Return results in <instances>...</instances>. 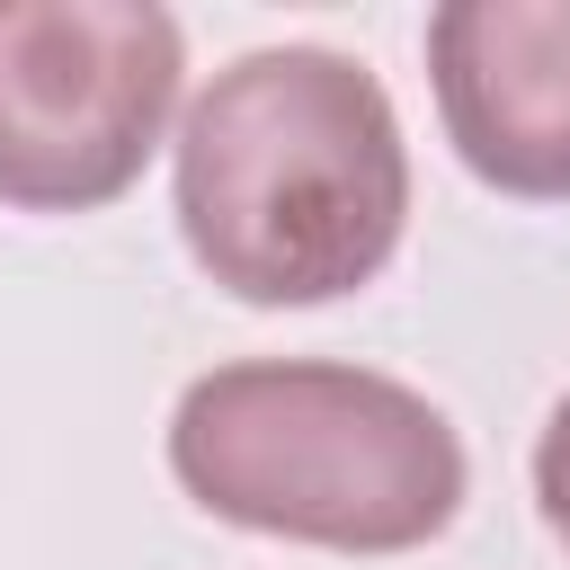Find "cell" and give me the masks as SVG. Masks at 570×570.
<instances>
[{
    "mask_svg": "<svg viewBox=\"0 0 570 570\" xmlns=\"http://www.w3.org/2000/svg\"><path fill=\"white\" fill-rule=\"evenodd\" d=\"M410 223V151L383 80L330 45H258L178 125V232L240 303H338Z\"/></svg>",
    "mask_w": 570,
    "mask_h": 570,
    "instance_id": "obj_1",
    "label": "cell"
},
{
    "mask_svg": "<svg viewBox=\"0 0 570 570\" xmlns=\"http://www.w3.org/2000/svg\"><path fill=\"white\" fill-rule=\"evenodd\" d=\"M169 472L205 517L321 552H410L463 508V436L445 410L330 356L196 374L169 410Z\"/></svg>",
    "mask_w": 570,
    "mask_h": 570,
    "instance_id": "obj_2",
    "label": "cell"
},
{
    "mask_svg": "<svg viewBox=\"0 0 570 570\" xmlns=\"http://www.w3.org/2000/svg\"><path fill=\"white\" fill-rule=\"evenodd\" d=\"M178 62L151 0H0V205H116L178 107Z\"/></svg>",
    "mask_w": 570,
    "mask_h": 570,
    "instance_id": "obj_3",
    "label": "cell"
},
{
    "mask_svg": "<svg viewBox=\"0 0 570 570\" xmlns=\"http://www.w3.org/2000/svg\"><path fill=\"white\" fill-rule=\"evenodd\" d=\"M436 116L499 196H570V0H445L428 18Z\"/></svg>",
    "mask_w": 570,
    "mask_h": 570,
    "instance_id": "obj_4",
    "label": "cell"
},
{
    "mask_svg": "<svg viewBox=\"0 0 570 570\" xmlns=\"http://www.w3.org/2000/svg\"><path fill=\"white\" fill-rule=\"evenodd\" d=\"M534 508H543V525L570 543V392H561V410H552L543 436H534Z\"/></svg>",
    "mask_w": 570,
    "mask_h": 570,
    "instance_id": "obj_5",
    "label": "cell"
}]
</instances>
